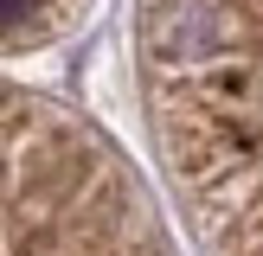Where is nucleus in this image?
Returning a JSON list of instances; mask_svg holds the SVG:
<instances>
[{
  "instance_id": "1",
  "label": "nucleus",
  "mask_w": 263,
  "mask_h": 256,
  "mask_svg": "<svg viewBox=\"0 0 263 256\" xmlns=\"http://www.w3.org/2000/svg\"><path fill=\"white\" fill-rule=\"evenodd\" d=\"M148 128L205 256H263V0H141Z\"/></svg>"
},
{
  "instance_id": "2",
  "label": "nucleus",
  "mask_w": 263,
  "mask_h": 256,
  "mask_svg": "<svg viewBox=\"0 0 263 256\" xmlns=\"http://www.w3.org/2000/svg\"><path fill=\"white\" fill-rule=\"evenodd\" d=\"M0 256H174L122 154L20 83H0Z\"/></svg>"
},
{
  "instance_id": "3",
  "label": "nucleus",
  "mask_w": 263,
  "mask_h": 256,
  "mask_svg": "<svg viewBox=\"0 0 263 256\" xmlns=\"http://www.w3.org/2000/svg\"><path fill=\"white\" fill-rule=\"evenodd\" d=\"M90 0H0V58L13 51H39L58 32H71V19Z\"/></svg>"
}]
</instances>
